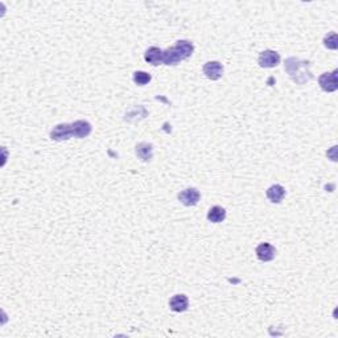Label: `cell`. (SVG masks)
<instances>
[{
  "mask_svg": "<svg viewBox=\"0 0 338 338\" xmlns=\"http://www.w3.org/2000/svg\"><path fill=\"white\" fill-rule=\"evenodd\" d=\"M284 70L296 84H305L313 78L309 62L301 61L296 57H289L285 60Z\"/></svg>",
  "mask_w": 338,
  "mask_h": 338,
  "instance_id": "1",
  "label": "cell"
},
{
  "mask_svg": "<svg viewBox=\"0 0 338 338\" xmlns=\"http://www.w3.org/2000/svg\"><path fill=\"white\" fill-rule=\"evenodd\" d=\"M194 52V45L188 40H178L176 45L163 50V64L164 65H177L184 60H188Z\"/></svg>",
  "mask_w": 338,
  "mask_h": 338,
  "instance_id": "2",
  "label": "cell"
},
{
  "mask_svg": "<svg viewBox=\"0 0 338 338\" xmlns=\"http://www.w3.org/2000/svg\"><path fill=\"white\" fill-rule=\"evenodd\" d=\"M338 70H333L332 73H324L320 76L319 84L320 87L323 88L324 91L333 92L338 88Z\"/></svg>",
  "mask_w": 338,
  "mask_h": 338,
  "instance_id": "3",
  "label": "cell"
},
{
  "mask_svg": "<svg viewBox=\"0 0 338 338\" xmlns=\"http://www.w3.org/2000/svg\"><path fill=\"white\" fill-rule=\"evenodd\" d=\"M257 64L261 68H275L280 64V54L275 50H263L257 57Z\"/></svg>",
  "mask_w": 338,
  "mask_h": 338,
  "instance_id": "4",
  "label": "cell"
},
{
  "mask_svg": "<svg viewBox=\"0 0 338 338\" xmlns=\"http://www.w3.org/2000/svg\"><path fill=\"white\" fill-rule=\"evenodd\" d=\"M73 138V131H72V124L61 123L53 127L50 131V139L54 142H62V140H69Z\"/></svg>",
  "mask_w": 338,
  "mask_h": 338,
  "instance_id": "5",
  "label": "cell"
},
{
  "mask_svg": "<svg viewBox=\"0 0 338 338\" xmlns=\"http://www.w3.org/2000/svg\"><path fill=\"white\" fill-rule=\"evenodd\" d=\"M201 198L200 192L194 188H186L178 193V201L185 206H194Z\"/></svg>",
  "mask_w": 338,
  "mask_h": 338,
  "instance_id": "6",
  "label": "cell"
},
{
  "mask_svg": "<svg viewBox=\"0 0 338 338\" xmlns=\"http://www.w3.org/2000/svg\"><path fill=\"white\" fill-rule=\"evenodd\" d=\"M204 74L211 81H217L223 76V66L218 61H209L204 65Z\"/></svg>",
  "mask_w": 338,
  "mask_h": 338,
  "instance_id": "7",
  "label": "cell"
},
{
  "mask_svg": "<svg viewBox=\"0 0 338 338\" xmlns=\"http://www.w3.org/2000/svg\"><path fill=\"white\" fill-rule=\"evenodd\" d=\"M256 256L260 261H271L273 257L276 256V249L269 245V243H260L259 246L256 247Z\"/></svg>",
  "mask_w": 338,
  "mask_h": 338,
  "instance_id": "8",
  "label": "cell"
},
{
  "mask_svg": "<svg viewBox=\"0 0 338 338\" xmlns=\"http://www.w3.org/2000/svg\"><path fill=\"white\" fill-rule=\"evenodd\" d=\"M91 124L86 122V120H76L74 123H72V131H73L74 138H87L88 135L91 134Z\"/></svg>",
  "mask_w": 338,
  "mask_h": 338,
  "instance_id": "9",
  "label": "cell"
},
{
  "mask_svg": "<svg viewBox=\"0 0 338 338\" xmlns=\"http://www.w3.org/2000/svg\"><path fill=\"white\" fill-rule=\"evenodd\" d=\"M189 307V299L188 296L182 295H174L172 299L169 300V308L172 309L173 312H177V313H181V312H185Z\"/></svg>",
  "mask_w": 338,
  "mask_h": 338,
  "instance_id": "10",
  "label": "cell"
},
{
  "mask_svg": "<svg viewBox=\"0 0 338 338\" xmlns=\"http://www.w3.org/2000/svg\"><path fill=\"white\" fill-rule=\"evenodd\" d=\"M265 196H267V198H268L272 204H280L285 196L284 186H281V185H279V184L271 185V186L267 189Z\"/></svg>",
  "mask_w": 338,
  "mask_h": 338,
  "instance_id": "11",
  "label": "cell"
},
{
  "mask_svg": "<svg viewBox=\"0 0 338 338\" xmlns=\"http://www.w3.org/2000/svg\"><path fill=\"white\" fill-rule=\"evenodd\" d=\"M144 60H146L148 64L154 66L162 65L163 64V50L158 46H151L146 50L144 53Z\"/></svg>",
  "mask_w": 338,
  "mask_h": 338,
  "instance_id": "12",
  "label": "cell"
},
{
  "mask_svg": "<svg viewBox=\"0 0 338 338\" xmlns=\"http://www.w3.org/2000/svg\"><path fill=\"white\" fill-rule=\"evenodd\" d=\"M135 152H136V156L142 162H151L152 156H154V147L150 143H139L136 148H135Z\"/></svg>",
  "mask_w": 338,
  "mask_h": 338,
  "instance_id": "13",
  "label": "cell"
},
{
  "mask_svg": "<svg viewBox=\"0 0 338 338\" xmlns=\"http://www.w3.org/2000/svg\"><path fill=\"white\" fill-rule=\"evenodd\" d=\"M226 218V210L222 206H213L208 211V221L211 223H219Z\"/></svg>",
  "mask_w": 338,
  "mask_h": 338,
  "instance_id": "14",
  "label": "cell"
},
{
  "mask_svg": "<svg viewBox=\"0 0 338 338\" xmlns=\"http://www.w3.org/2000/svg\"><path fill=\"white\" fill-rule=\"evenodd\" d=\"M132 80H134V82L138 84V86H146V84H150L152 77H151L150 73L139 70V72H135L134 76H132Z\"/></svg>",
  "mask_w": 338,
  "mask_h": 338,
  "instance_id": "15",
  "label": "cell"
},
{
  "mask_svg": "<svg viewBox=\"0 0 338 338\" xmlns=\"http://www.w3.org/2000/svg\"><path fill=\"white\" fill-rule=\"evenodd\" d=\"M324 45L327 46L328 49H337V33L336 32H331V33H328L327 36H325V39H324Z\"/></svg>",
  "mask_w": 338,
  "mask_h": 338,
  "instance_id": "16",
  "label": "cell"
}]
</instances>
